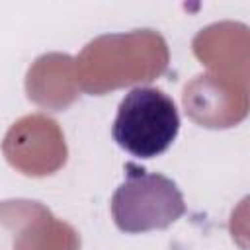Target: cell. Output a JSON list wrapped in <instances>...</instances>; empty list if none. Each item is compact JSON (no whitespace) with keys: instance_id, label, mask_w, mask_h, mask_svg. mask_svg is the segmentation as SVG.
I'll list each match as a JSON object with an SVG mask.
<instances>
[{"instance_id":"6da1fadb","label":"cell","mask_w":250,"mask_h":250,"mask_svg":"<svg viewBox=\"0 0 250 250\" xmlns=\"http://www.w3.org/2000/svg\"><path fill=\"white\" fill-rule=\"evenodd\" d=\"M178 131L180 113L174 100L152 86H137L125 94L111 127L113 141L139 158L166 152Z\"/></svg>"}]
</instances>
